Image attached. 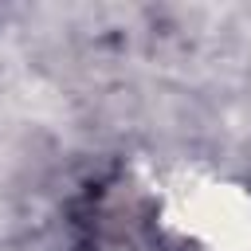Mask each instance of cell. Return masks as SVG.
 Listing matches in <instances>:
<instances>
[{"instance_id": "6da1fadb", "label": "cell", "mask_w": 251, "mask_h": 251, "mask_svg": "<svg viewBox=\"0 0 251 251\" xmlns=\"http://www.w3.org/2000/svg\"><path fill=\"white\" fill-rule=\"evenodd\" d=\"M169 224L196 251H251V188L192 180L173 192Z\"/></svg>"}]
</instances>
